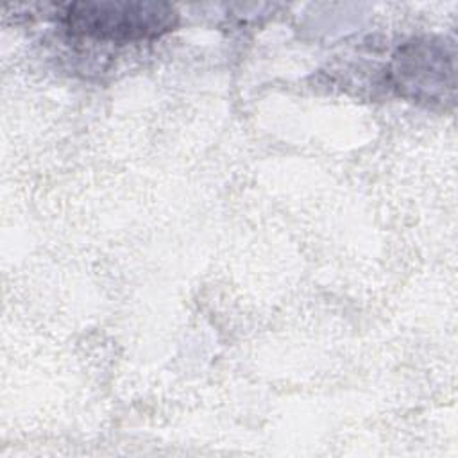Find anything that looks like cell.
Here are the masks:
<instances>
[{
	"mask_svg": "<svg viewBox=\"0 0 458 458\" xmlns=\"http://www.w3.org/2000/svg\"><path fill=\"white\" fill-rule=\"evenodd\" d=\"M61 21L73 36L109 43L152 39L174 29L177 14L159 2H75L61 13Z\"/></svg>",
	"mask_w": 458,
	"mask_h": 458,
	"instance_id": "6da1fadb",
	"label": "cell"
},
{
	"mask_svg": "<svg viewBox=\"0 0 458 458\" xmlns=\"http://www.w3.org/2000/svg\"><path fill=\"white\" fill-rule=\"evenodd\" d=\"M390 84L406 98L442 102L454 88V57L442 41L413 39L395 52Z\"/></svg>",
	"mask_w": 458,
	"mask_h": 458,
	"instance_id": "7a4b0ae2",
	"label": "cell"
}]
</instances>
